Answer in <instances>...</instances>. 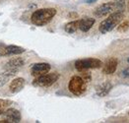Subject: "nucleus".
<instances>
[{
    "label": "nucleus",
    "mask_w": 129,
    "mask_h": 123,
    "mask_svg": "<svg viewBox=\"0 0 129 123\" xmlns=\"http://www.w3.org/2000/svg\"><path fill=\"white\" fill-rule=\"evenodd\" d=\"M13 104V102L8 100H0V115H3V113L6 111L11 105Z\"/></svg>",
    "instance_id": "obj_17"
},
{
    "label": "nucleus",
    "mask_w": 129,
    "mask_h": 123,
    "mask_svg": "<svg viewBox=\"0 0 129 123\" xmlns=\"http://www.w3.org/2000/svg\"><path fill=\"white\" fill-rule=\"evenodd\" d=\"M111 88H112V85L109 82H105L97 88V95L99 97H106L110 92Z\"/></svg>",
    "instance_id": "obj_15"
},
{
    "label": "nucleus",
    "mask_w": 129,
    "mask_h": 123,
    "mask_svg": "<svg viewBox=\"0 0 129 123\" xmlns=\"http://www.w3.org/2000/svg\"><path fill=\"white\" fill-rule=\"evenodd\" d=\"M121 74H122V77H126V78H128L129 77V67L126 68V69H124V70L121 72Z\"/></svg>",
    "instance_id": "obj_21"
},
{
    "label": "nucleus",
    "mask_w": 129,
    "mask_h": 123,
    "mask_svg": "<svg viewBox=\"0 0 129 123\" xmlns=\"http://www.w3.org/2000/svg\"><path fill=\"white\" fill-rule=\"evenodd\" d=\"M25 64V61L23 58H12L10 59L6 64H5V70L7 69H16V70H19L22 66H24Z\"/></svg>",
    "instance_id": "obj_14"
},
{
    "label": "nucleus",
    "mask_w": 129,
    "mask_h": 123,
    "mask_svg": "<svg viewBox=\"0 0 129 123\" xmlns=\"http://www.w3.org/2000/svg\"><path fill=\"white\" fill-rule=\"evenodd\" d=\"M83 72H84V71H83ZM82 78L84 79V81H85L86 83H88V82H90V81H91L92 77H91V74H90L89 72H84V73H83V75H82Z\"/></svg>",
    "instance_id": "obj_20"
},
{
    "label": "nucleus",
    "mask_w": 129,
    "mask_h": 123,
    "mask_svg": "<svg viewBox=\"0 0 129 123\" xmlns=\"http://www.w3.org/2000/svg\"><path fill=\"white\" fill-rule=\"evenodd\" d=\"M123 19V13L122 12L115 11L114 13H111L107 19H105L103 22L100 24L99 30L102 34H107L111 32L115 27H117L121 23Z\"/></svg>",
    "instance_id": "obj_2"
},
{
    "label": "nucleus",
    "mask_w": 129,
    "mask_h": 123,
    "mask_svg": "<svg viewBox=\"0 0 129 123\" xmlns=\"http://www.w3.org/2000/svg\"><path fill=\"white\" fill-rule=\"evenodd\" d=\"M25 52V48L17 45H0V55L1 56H9L17 55Z\"/></svg>",
    "instance_id": "obj_7"
},
{
    "label": "nucleus",
    "mask_w": 129,
    "mask_h": 123,
    "mask_svg": "<svg viewBox=\"0 0 129 123\" xmlns=\"http://www.w3.org/2000/svg\"><path fill=\"white\" fill-rule=\"evenodd\" d=\"M65 32H67L68 34H73L79 29V20L69 22L68 24L65 25Z\"/></svg>",
    "instance_id": "obj_16"
},
{
    "label": "nucleus",
    "mask_w": 129,
    "mask_h": 123,
    "mask_svg": "<svg viewBox=\"0 0 129 123\" xmlns=\"http://www.w3.org/2000/svg\"><path fill=\"white\" fill-rule=\"evenodd\" d=\"M117 64H118V61H117L116 58H114V57L108 58V60L105 62V64H104L103 72H104L105 74H107V75H111V74H113V73L116 71Z\"/></svg>",
    "instance_id": "obj_10"
},
{
    "label": "nucleus",
    "mask_w": 129,
    "mask_h": 123,
    "mask_svg": "<svg viewBox=\"0 0 129 123\" xmlns=\"http://www.w3.org/2000/svg\"><path fill=\"white\" fill-rule=\"evenodd\" d=\"M59 74L57 73H46L36 77L33 81V85L36 87H50L58 80Z\"/></svg>",
    "instance_id": "obj_5"
},
{
    "label": "nucleus",
    "mask_w": 129,
    "mask_h": 123,
    "mask_svg": "<svg viewBox=\"0 0 129 123\" xmlns=\"http://www.w3.org/2000/svg\"><path fill=\"white\" fill-rule=\"evenodd\" d=\"M87 83L81 76H73L68 84V90L75 96L83 95L87 89Z\"/></svg>",
    "instance_id": "obj_3"
},
{
    "label": "nucleus",
    "mask_w": 129,
    "mask_h": 123,
    "mask_svg": "<svg viewBox=\"0 0 129 123\" xmlns=\"http://www.w3.org/2000/svg\"><path fill=\"white\" fill-rule=\"evenodd\" d=\"M96 22L95 19L93 18H83L81 20H79V30H81L82 32H88Z\"/></svg>",
    "instance_id": "obj_13"
},
{
    "label": "nucleus",
    "mask_w": 129,
    "mask_h": 123,
    "mask_svg": "<svg viewBox=\"0 0 129 123\" xmlns=\"http://www.w3.org/2000/svg\"><path fill=\"white\" fill-rule=\"evenodd\" d=\"M25 83L26 82H25L24 78H16L14 80H12V82L10 83V86H9L10 92L13 93V94L19 93L25 87Z\"/></svg>",
    "instance_id": "obj_11"
},
{
    "label": "nucleus",
    "mask_w": 129,
    "mask_h": 123,
    "mask_svg": "<svg viewBox=\"0 0 129 123\" xmlns=\"http://www.w3.org/2000/svg\"><path fill=\"white\" fill-rule=\"evenodd\" d=\"M113 3L115 6V11L123 13L125 9V0H114Z\"/></svg>",
    "instance_id": "obj_18"
},
{
    "label": "nucleus",
    "mask_w": 129,
    "mask_h": 123,
    "mask_svg": "<svg viewBox=\"0 0 129 123\" xmlns=\"http://www.w3.org/2000/svg\"><path fill=\"white\" fill-rule=\"evenodd\" d=\"M103 66V62L98 58H83L75 62V68L78 71H85L88 69H97Z\"/></svg>",
    "instance_id": "obj_4"
},
{
    "label": "nucleus",
    "mask_w": 129,
    "mask_h": 123,
    "mask_svg": "<svg viewBox=\"0 0 129 123\" xmlns=\"http://www.w3.org/2000/svg\"><path fill=\"white\" fill-rule=\"evenodd\" d=\"M86 1H87V3H90V4H91V3H94L96 0H86Z\"/></svg>",
    "instance_id": "obj_22"
},
{
    "label": "nucleus",
    "mask_w": 129,
    "mask_h": 123,
    "mask_svg": "<svg viewBox=\"0 0 129 123\" xmlns=\"http://www.w3.org/2000/svg\"><path fill=\"white\" fill-rule=\"evenodd\" d=\"M127 6H128V10H129V0H128V3H127Z\"/></svg>",
    "instance_id": "obj_23"
},
{
    "label": "nucleus",
    "mask_w": 129,
    "mask_h": 123,
    "mask_svg": "<svg viewBox=\"0 0 129 123\" xmlns=\"http://www.w3.org/2000/svg\"><path fill=\"white\" fill-rule=\"evenodd\" d=\"M128 29H129V22H123L122 24L118 25V27H117V31L121 32V33L127 31Z\"/></svg>",
    "instance_id": "obj_19"
},
{
    "label": "nucleus",
    "mask_w": 129,
    "mask_h": 123,
    "mask_svg": "<svg viewBox=\"0 0 129 123\" xmlns=\"http://www.w3.org/2000/svg\"><path fill=\"white\" fill-rule=\"evenodd\" d=\"M4 119L7 120L8 123H18L21 121V113L18 109L9 107L3 113Z\"/></svg>",
    "instance_id": "obj_8"
},
{
    "label": "nucleus",
    "mask_w": 129,
    "mask_h": 123,
    "mask_svg": "<svg viewBox=\"0 0 129 123\" xmlns=\"http://www.w3.org/2000/svg\"><path fill=\"white\" fill-rule=\"evenodd\" d=\"M50 65L48 63H36L31 67V73L33 76L38 77L43 74H46L50 71Z\"/></svg>",
    "instance_id": "obj_9"
},
{
    "label": "nucleus",
    "mask_w": 129,
    "mask_h": 123,
    "mask_svg": "<svg viewBox=\"0 0 129 123\" xmlns=\"http://www.w3.org/2000/svg\"><path fill=\"white\" fill-rule=\"evenodd\" d=\"M113 11H115L114 3L108 2V3H104L100 6H98L94 11V14L98 18H103V17H106L109 14H111Z\"/></svg>",
    "instance_id": "obj_6"
},
{
    "label": "nucleus",
    "mask_w": 129,
    "mask_h": 123,
    "mask_svg": "<svg viewBox=\"0 0 129 123\" xmlns=\"http://www.w3.org/2000/svg\"><path fill=\"white\" fill-rule=\"evenodd\" d=\"M127 61H128V63H129V57H128V59H127Z\"/></svg>",
    "instance_id": "obj_24"
},
{
    "label": "nucleus",
    "mask_w": 129,
    "mask_h": 123,
    "mask_svg": "<svg viewBox=\"0 0 129 123\" xmlns=\"http://www.w3.org/2000/svg\"><path fill=\"white\" fill-rule=\"evenodd\" d=\"M56 15V10L54 8H43L36 10L32 14L31 21L36 26H44L50 22Z\"/></svg>",
    "instance_id": "obj_1"
},
{
    "label": "nucleus",
    "mask_w": 129,
    "mask_h": 123,
    "mask_svg": "<svg viewBox=\"0 0 129 123\" xmlns=\"http://www.w3.org/2000/svg\"><path fill=\"white\" fill-rule=\"evenodd\" d=\"M18 71L19 70H16V69H7L5 70V72L0 73V88L4 86L12 77H14L18 73Z\"/></svg>",
    "instance_id": "obj_12"
}]
</instances>
